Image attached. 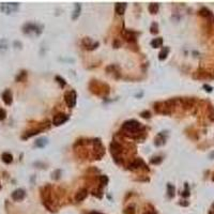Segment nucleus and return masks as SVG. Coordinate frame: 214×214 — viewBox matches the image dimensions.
<instances>
[{
  "mask_svg": "<svg viewBox=\"0 0 214 214\" xmlns=\"http://www.w3.org/2000/svg\"><path fill=\"white\" fill-rule=\"evenodd\" d=\"M140 128H142L140 123L138 121H136V120H128L122 125V130L125 131L126 133H130V134L137 133Z\"/></svg>",
  "mask_w": 214,
  "mask_h": 214,
  "instance_id": "f257e3e1",
  "label": "nucleus"
},
{
  "mask_svg": "<svg viewBox=\"0 0 214 214\" xmlns=\"http://www.w3.org/2000/svg\"><path fill=\"white\" fill-rule=\"evenodd\" d=\"M23 32L25 34H34V36H39L42 32V27L36 25V24H32V23H27L24 25L23 27Z\"/></svg>",
  "mask_w": 214,
  "mask_h": 214,
  "instance_id": "f03ea898",
  "label": "nucleus"
},
{
  "mask_svg": "<svg viewBox=\"0 0 214 214\" xmlns=\"http://www.w3.org/2000/svg\"><path fill=\"white\" fill-rule=\"evenodd\" d=\"M20 8V3L18 2H2L0 6V10L2 11L6 14H11L16 12Z\"/></svg>",
  "mask_w": 214,
  "mask_h": 214,
  "instance_id": "7ed1b4c3",
  "label": "nucleus"
},
{
  "mask_svg": "<svg viewBox=\"0 0 214 214\" xmlns=\"http://www.w3.org/2000/svg\"><path fill=\"white\" fill-rule=\"evenodd\" d=\"M66 102L68 104L69 107H74L76 105V99H77V94L74 90H71V91H68L66 93Z\"/></svg>",
  "mask_w": 214,
  "mask_h": 214,
  "instance_id": "20e7f679",
  "label": "nucleus"
},
{
  "mask_svg": "<svg viewBox=\"0 0 214 214\" xmlns=\"http://www.w3.org/2000/svg\"><path fill=\"white\" fill-rule=\"evenodd\" d=\"M68 120H69V116L68 115H66V114H58V115H56L54 117L53 124L56 125V126H59V125L63 124Z\"/></svg>",
  "mask_w": 214,
  "mask_h": 214,
  "instance_id": "39448f33",
  "label": "nucleus"
},
{
  "mask_svg": "<svg viewBox=\"0 0 214 214\" xmlns=\"http://www.w3.org/2000/svg\"><path fill=\"white\" fill-rule=\"evenodd\" d=\"M26 196V192L24 191L23 188H17L12 193V199L14 201H20L23 200Z\"/></svg>",
  "mask_w": 214,
  "mask_h": 214,
  "instance_id": "423d86ee",
  "label": "nucleus"
},
{
  "mask_svg": "<svg viewBox=\"0 0 214 214\" xmlns=\"http://www.w3.org/2000/svg\"><path fill=\"white\" fill-rule=\"evenodd\" d=\"M2 101L4 102L6 105H11L12 102H13V95H12V92H11L10 89H6L2 93Z\"/></svg>",
  "mask_w": 214,
  "mask_h": 214,
  "instance_id": "0eeeda50",
  "label": "nucleus"
},
{
  "mask_svg": "<svg viewBox=\"0 0 214 214\" xmlns=\"http://www.w3.org/2000/svg\"><path fill=\"white\" fill-rule=\"evenodd\" d=\"M40 132H41V130H39V128H38V130H36V128H33V130L27 131V132H25L23 134V136H22V139H24V140H25V139H28V138H30V137H32V136L38 135Z\"/></svg>",
  "mask_w": 214,
  "mask_h": 214,
  "instance_id": "6e6552de",
  "label": "nucleus"
},
{
  "mask_svg": "<svg viewBox=\"0 0 214 214\" xmlns=\"http://www.w3.org/2000/svg\"><path fill=\"white\" fill-rule=\"evenodd\" d=\"M140 166H144V167H145V163H144L140 158H137V160L133 161L132 163L130 164L128 168H130V169H132V170H135V169H138Z\"/></svg>",
  "mask_w": 214,
  "mask_h": 214,
  "instance_id": "1a4fd4ad",
  "label": "nucleus"
},
{
  "mask_svg": "<svg viewBox=\"0 0 214 214\" xmlns=\"http://www.w3.org/2000/svg\"><path fill=\"white\" fill-rule=\"evenodd\" d=\"M110 149H112V155H115V156H117V154L118 153H120L121 152V146L119 145L117 142H112V145H110Z\"/></svg>",
  "mask_w": 214,
  "mask_h": 214,
  "instance_id": "9d476101",
  "label": "nucleus"
},
{
  "mask_svg": "<svg viewBox=\"0 0 214 214\" xmlns=\"http://www.w3.org/2000/svg\"><path fill=\"white\" fill-rule=\"evenodd\" d=\"M1 160H2L4 164H11L12 161H13V155L9 153V152H3L2 155H1Z\"/></svg>",
  "mask_w": 214,
  "mask_h": 214,
  "instance_id": "9b49d317",
  "label": "nucleus"
},
{
  "mask_svg": "<svg viewBox=\"0 0 214 214\" xmlns=\"http://www.w3.org/2000/svg\"><path fill=\"white\" fill-rule=\"evenodd\" d=\"M87 195H88V192H87L86 188H82V190L78 191V193L76 194V197H75L76 201H82L87 197Z\"/></svg>",
  "mask_w": 214,
  "mask_h": 214,
  "instance_id": "f8f14e48",
  "label": "nucleus"
},
{
  "mask_svg": "<svg viewBox=\"0 0 214 214\" xmlns=\"http://www.w3.org/2000/svg\"><path fill=\"white\" fill-rule=\"evenodd\" d=\"M125 9H126V3H117L115 7L116 13L119 14V15H122L124 13Z\"/></svg>",
  "mask_w": 214,
  "mask_h": 214,
  "instance_id": "ddd939ff",
  "label": "nucleus"
},
{
  "mask_svg": "<svg viewBox=\"0 0 214 214\" xmlns=\"http://www.w3.org/2000/svg\"><path fill=\"white\" fill-rule=\"evenodd\" d=\"M47 138H45V137H41V138L36 139V144H34V146L36 147H38V148H44L45 146L47 145Z\"/></svg>",
  "mask_w": 214,
  "mask_h": 214,
  "instance_id": "4468645a",
  "label": "nucleus"
},
{
  "mask_svg": "<svg viewBox=\"0 0 214 214\" xmlns=\"http://www.w3.org/2000/svg\"><path fill=\"white\" fill-rule=\"evenodd\" d=\"M9 48V42L7 39H0V53H4Z\"/></svg>",
  "mask_w": 214,
  "mask_h": 214,
  "instance_id": "2eb2a0df",
  "label": "nucleus"
},
{
  "mask_svg": "<svg viewBox=\"0 0 214 214\" xmlns=\"http://www.w3.org/2000/svg\"><path fill=\"white\" fill-rule=\"evenodd\" d=\"M162 45H163V39H162V38H158V39L152 40V42H151L152 47L158 48V47H161Z\"/></svg>",
  "mask_w": 214,
  "mask_h": 214,
  "instance_id": "dca6fc26",
  "label": "nucleus"
},
{
  "mask_svg": "<svg viewBox=\"0 0 214 214\" xmlns=\"http://www.w3.org/2000/svg\"><path fill=\"white\" fill-rule=\"evenodd\" d=\"M168 53H169V48H168V47H165V48H163V49L161 50V53L158 54V59H160V60L166 59V57H167Z\"/></svg>",
  "mask_w": 214,
  "mask_h": 214,
  "instance_id": "f3484780",
  "label": "nucleus"
},
{
  "mask_svg": "<svg viewBox=\"0 0 214 214\" xmlns=\"http://www.w3.org/2000/svg\"><path fill=\"white\" fill-rule=\"evenodd\" d=\"M80 4L79 3H76L75 4V10H74V14L72 15V18L73 20H76L77 17L79 16V14H80Z\"/></svg>",
  "mask_w": 214,
  "mask_h": 214,
  "instance_id": "a211bd4d",
  "label": "nucleus"
},
{
  "mask_svg": "<svg viewBox=\"0 0 214 214\" xmlns=\"http://www.w3.org/2000/svg\"><path fill=\"white\" fill-rule=\"evenodd\" d=\"M27 77V72L26 71H22V72L16 76V82H24Z\"/></svg>",
  "mask_w": 214,
  "mask_h": 214,
  "instance_id": "6ab92c4d",
  "label": "nucleus"
},
{
  "mask_svg": "<svg viewBox=\"0 0 214 214\" xmlns=\"http://www.w3.org/2000/svg\"><path fill=\"white\" fill-rule=\"evenodd\" d=\"M149 11H150V13L155 14L158 11V3H151L150 6H149Z\"/></svg>",
  "mask_w": 214,
  "mask_h": 214,
  "instance_id": "aec40b11",
  "label": "nucleus"
},
{
  "mask_svg": "<svg viewBox=\"0 0 214 214\" xmlns=\"http://www.w3.org/2000/svg\"><path fill=\"white\" fill-rule=\"evenodd\" d=\"M167 190H168V195H169V197H172V196L175 195V188H174L171 184H168Z\"/></svg>",
  "mask_w": 214,
  "mask_h": 214,
  "instance_id": "412c9836",
  "label": "nucleus"
},
{
  "mask_svg": "<svg viewBox=\"0 0 214 214\" xmlns=\"http://www.w3.org/2000/svg\"><path fill=\"white\" fill-rule=\"evenodd\" d=\"M7 118V112L3 108H0V121H2Z\"/></svg>",
  "mask_w": 214,
  "mask_h": 214,
  "instance_id": "4be33fe9",
  "label": "nucleus"
},
{
  "mask_svg": "<svg viewBox=\"0 0 214 214\" xmlns=\"http://www.w3.org/2000/svg\"><path fill=\"white\" fill-rule=\"evenodd\" d=\"M163 161V158H161V156H156V158H153L151 160V163L152 164H160L161 162Z\"/></svg>",
  "mask_w": 214,
  "mask_h": 214,
  "instance_id": "5701e85b",
  "label": "nucleus"
},
{
  "mask_svg": "<svg viewBox=\"0 0 214 214\" xmlns=\"http://www.w3.org/2000/svg\"><path fill=\"white\" fill-rule=\"evenodd\" d=\"M100 180H101V184L102 185H106L107 184V182H108V178H107L106 176H101Z\"/></svg>",
  "mask_w": 214,
  "mask_h": 214,
  "instance_id": "b1692460",
  "label": "nucleus"
},
{
  "mask_svg": "<svg viewBox=\"0 0 214 214\" xmlns=\"http://www.w3.org/2000/svg\"><path fill=\"white\" fill-rule=\"evenodd\" d=\"M150 29H151V33H153V34H154V33H158V24L153 23Z\"/></svg>",
  "mask_w": 214,
  "mask_h": 214,
  "instance_id": "393cba45",
  "label": "nucleus"
},
{
  "mask_svg": "<svg viewBox=\"0 0 214 214\" xmlns=\"http://www.w3.org/2000/svg\"><path fill=\"white\" fill-rule=\"evenodd\" d=\"M56 79H57V80H59V84L62 86V87H64V86H66V82H64V79H63V78H61V77H59V76H56Z\"/></svg>",
  "mask_w": 214,
  "mask_h": 214,
  "instance_id": "a878e982",
  "label": "nucleus"
},
{
  "mask_svg": "<svg viewBox=\"0 0 214 214\" xmlns=\"http://www.w3.org/2000/svg\"><path fill=\"white\" fill-rule=\"evenodd\" d=\"M142 117H144V118H149V117H150V112H142Z\"/></svg>",
  "mask_w": 214,
  "mask_h": 214,
  "instance_id": "bb28decb",
  "label": "nucleus"
},
{
  "mask_svg": "<svg viewBox=\"0 0 214 214\" xmlns=\"http://www.w3.org/2000/svg\"><path fill=\"white\" fill-rule=\"evenodd\" d=\"M185 186H186V190H185L184 192H183V196H185V197H186V196H188V185H185Z\"/></svg>",
  "mask_w": 214,
  "mask_h": 214,
  "instance_id": "cd10ccee",
  "label": "nucleus"
},
{
  "mask_svg": "<svg viewBox=\"0 0 214 214\" xmlns=\"http://www.w3.org/2000/svg\"><path fill=\"white\" fill-rule=\"evenodd\" d=\"M14 46H20H20H22V43L15 41V42H14Z\"/></svg>",
  "mask_w": 214,
  "mask_h": 214,
  "instance_id": "c85d7f7f",
  "label": "nucleus"
},
{
  "mask_svg": "<svg viewBox=\"0 0 214 214\" xmlns=\"http://www.w3.org/2000/svg\"><path fill=\"white\" fill-rule=\"evenodd\" d=\"M204 88H206V89H208L207 91H209V92H210V91H212V88H211V87H208L207 85H204Z\"/></svg>",
  "mask_w": 214,
  "mask_h": 214,
  "instance_id": "c756f323",
  "label": "nucleus"
},
{
  "mask_svg": "<svg viewBox=\"0 0 214 214\" xmlns=\"http://www.w3.org/2000/svg\"><path fill=\"white\" fill-rule=\"evenodd\" d=\"M145 214H154V213H151V212H147V213H145Z\"/></svg>",
  "mask_w": 214,
  "mask_h": 214,
  "instance_id": "7c9ffc66",
  "label": "nucleus"
},
{
  "mask_svg": "<svg viewBox=\"0 0 214 214\" xmlns=\"http://www.w3.org/2000/svg\"><path fill=\"white\" fill-rule=\"evenodd\" d=\"M0 188H1V185H0Z\"/></svg>",
  "mask_w": 214,
  "mask_h": 214,
  "instance_id": "2f4dec72",
  "label": "nucleus"
}]
</instances>
